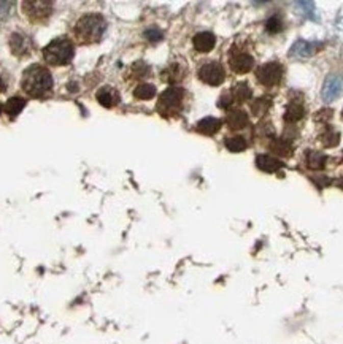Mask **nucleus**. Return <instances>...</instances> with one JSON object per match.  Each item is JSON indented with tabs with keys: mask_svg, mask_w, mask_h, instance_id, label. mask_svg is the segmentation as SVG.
I'll return each instance as SVG.
<instances>
[{
	"mask_svg": "<svg viewBox=\"0 0 343 344\" xmlns=\"http://www.w3.org/2000/svg\"><path fill=\"white\" fill-rule=\"evenodd\" d=\"M11 7H13L11 2H0V19H5L10 15Z\"/></svg>",
	"mask_w": 343,
	"mask_h": 344,
	"instance_id": "7c9ffc66",
	"label": "nucleus"
},
{
	"mask_svg": "<svg viewBox=\"0 0 343 344\" xmlns=\"http://www.w3.org/2000/svg\"><path fill=\"white\" fill-rule=\"evenodd\" d=\"M341 94H343V76L337 75V73L329 75L324 79L323 91H321L323 100L324 102H332V100L338 99Z\"/></svg>",
	"mask_w": 343,
	"mask_h": 344,
	"instance_id": "6e6552de",
	"label": "nucleus"
},
{
	"mask_svg": "<svg viewBox=\"0 0 343 344\" xmlns=\"http://www.w3.org/2000/svg\"><path fill=\"white\" fill-rule=\"evenodd\" d=\"M97 100L105 108H113L119 103V92L113 88H103L97 92Z\"/></svg>",
	"mask_w": 343,
	"mask_h": 344,
	"instance_id": "2eb2a0df",
	"label": "nucleus"
},
{
	"mask_svg": "<svg viewBox=\"0 0 343 344\" xmlns=\"http://www.w3.org/2000/svg\"><path fill=\"white\" fill-rule=\"evenodd\" d=\"M0 113H2V105H0Z\"/></svg>",
	"mask_w": 343,
	"mask_h": 344,
	"instance_id": "f704fd0d",
	"label": "nucleus"
},
{
	"mask_svg": "<svg viewBox=\"0 0 343 344\" xmlns=\"http://www.w3.org/2000/svg\"><path fill=\"white\" fill-rule=\"evenodd\" d=\"M73 43L68 38H56L48 43L43 49V58L51 65H67L73 59Z\"/></svg>",
	"mask_w": 343,
	"mask_h": 344,
	"instance_id": "7ed1b4c3",
	"label": "nucleus"
},
{
	"mask_svg": "<svg viewBox=\"0 0 343 344\" xmlns=\"http://www.w3.org/2000/svg\"><path fill=\"white\" fill-rule=\"evenodd\" d=\"M337 184H338V187H340V189H343V178H341V180H340Z\"/></svg>",
	"mask_w": 343,
	"mask_h": 344,
	"instance_id": "72a5a7b5",
	"label": "nucleus"
},
{
	"mask_svg": "<svg viewBox=\"0 0 343 344\" xmlns=\"http://www.w3.org/2000/svg\"><path fill=\"white\" fill-rule=\"evenodd\" d=\"M269 148H270V151H272L273 154H277L280 157H289V156H293V151H294L293 145L287 141L286 138L273 140Z\"/></svg>",
	"mask_w": 343,
	"mask_h": 344,
	"instance_id": "f3484780",
	"label": "nucleus"
},
{
	"mask_svg": "<svg viewBox=\"0 0 343 344\" xmlns=\"http://www.w3.org/2000/svg\"><path fill=\"white\" fill-rule=\"evenodd\" d=\"M4 88H5V86H4V79H2V78H0V92H2V91H4Z\"/></svg>",
	"mask_w": 343,
	"mask_h": 344,
	"instance_id": "473e14b6",
	"label": "nucleus"
},
{
	"mask_svg": "<svg viewBox=\"0 0 343 344\" xmlns=\"http://www.w3.org/2000/svg\"><path fill=\"white\" fill-rule=\"evenodd\" d=\"M327 157L321 153V151H307L305 153V165L310 170H323L326 165Z\"/></svg>",
	"mask_w": 343,
	"mask_h": 344,
	"instance_id": "dca6fc26",
	"label": "nucleus"
},
{
	"mask_svg": "<svg viewBox=\"0 0 343 344\" xmlns=\"http://www.w3.org/2000/svg\"><path fill=\"white\" fill-rule=\"evenodd\" d=\"M334 116V111L332 109H327V108H324V109H321V111L314 116V119L316 121H320V122H327L329 119H331Z\"/></svg>",
	"mask_w": 343,
	"mask_h": 344,
	"instance_id": "c85d7f7f",
	"label": "nucleus"
},
{
	"mask_svg": "<svg viewBox=\"0 0 343 344\" xmlns=\"http://www.w3.org/2000/svg\"><path fill=\"white\" fill-rule=\"evenodd\" d=\"M320 141L324 148H334L340 143V133L332 127H326L320 135Z\"/></svg>",
	"mask_w": 343,
	"mask_h": 344,
	"instance_id": "aec40b11",
	"label": "nucleus"
},
{
	"mask_svg": "<svg viewBox=\"0 0 343 344\" xmlns=\"http://www.w3.org/2000/svg\"><path fill=\"white\" fill-rule=\"evenodd\" d=\"M226 122L229 129L240 130L246 127V124H248V114H246L243 109H230L226 116Z\"/></svg>",
	"mask_w": 343,
	"mask_h": 344,
	"instance_id": "ddd939ff",
	"label": "nucleus"
},
{
	"mask_svg": "<svg viewBox=\"0 0 343 344\" xmlns=\"http://www.w3.org/2000/svg\"><path fill=\"white\" fill-rule=\"evenodd\" d=\"M10 48L15 56H27L32 51V38L25 34L15 32L10 37Z\"/></svg>",
	"mask_w": 343,
	"mask_h": 344,
	"instance_id": "1a4fd4ad",
	"label": "nucleus"
},
{
	"mask_svg": "<svg viewBox=\"0 0 343 344\" xmlns=\"http://www.w3.org/2000/svg\"><path fill=\"white\" fill-rule=\"evenodd\" d=\"M232 97H234V102L243 103L251 97V89L246 82H239V84L230 91Z\"/></svg>",
	"mask_w": 343,
	"mask_h": 344,
	"instance_id": "b1692460",
	"label": "nucleus"
},
{
	"mask_svg": "<svg viewBox=\"0 0 343 344\" xmlns=\"http://www.w3.org/2000/svg\"><path fill=\"white\" fill-rule=\"evenodd\" d=\"M105 27L107 24L103 16L91 13V15H85L83 18H80L75 25V34L81 43H95V41L102 38Z\"/></svg>",
	"mask_w": 343,
	"mask_h": 344,
	"instance_id": "f03ea898",
	"label": "nucleus"
},
{
	"mask_svg": "<svg viewBox=\"0 0 343 344\" xmlns=\"http://www.w3.org/2000/svg\"><path fill=\"white\" fill-rule=\"evenodd\" d=\"M145 37H146L149 41H159V40H162V32L157 31V29H148V31L145 32Z\"/></svg>",
	"mask_w": 343,
	"mask_h": 344,
	"instance_id": "c756f323",
	"label": "nucleus"
},
{
	"mask_svg": "<svg viewBox=\"0 0 343 344\" xmlns=\"http://www.w3.org/2000/svg\"><path fill=\"white\" fill-rule=\"evenodd\" d=\"M234 103V97H232V94H230V91H227V92H223L221 94V99H219V102H218V105L221 106V108H230V105Z\"/></svg>",
	"mask_w": 343,
	"mask_h": 344,
	"instance_id": "cd10ccee",
	"label": "nucleus"
},
{
	"mask_svg": "<svg viewBox=\"0 0 343 344\" xmlns=\"http://www.w3.org/2000/svg\"><path fill=\"white\" fill-rule=\"evenodd\" d=\"M25 106V100L22 97H11L7 103H5V113L10 116V118H16L21 111L22 108Z\"/></svg>",
	"mask_w": 343,
	"mask_h": 344,
	"instance_id": "5701e85b",
	"label": "nucleus"
},
{
	"mask_svg": "<svg viewBox=\"0 0 343 344\" xmlns=\"http://www.w3.org/2000/svg\"><path fill=\"white\" fill-rule=\"evenodd\" d=\"M193 43H194V48L199 52H210L215 48L216 37L212 32H199L193 38Z\"/></svg>",
	"mask_w": 343,
	"mask_h": 344,
	"instance_id": "f8f14e48",
	"label": "nucleus"
},
{
	"mask_svg": "<svg viewBox=\"0 0 343 344\" xmlns=\"http://www.w3.org/2000/svg\"><path fill=\"white\" fill-rule=\"evenodd\" d=\"M22 11L32 22L45 21L51 15L52 4L51 2H24Z\"/></svg>",
	"mask_w": 343,
	"mask_h": 344,
	"instance_id": "0eeeda50",
	"label": "nucleus"
},
{
	"mask_svg": "<svg viewBox=\"0 0 343 344\" xmlns=\"http://www.w3.org/2000/svg\"><path fill=\"white\" fill-rule=\"evenodd\" d=\"M183 97H184V91L181 88L172 86V88L166 89L162 92V95L159 97V102H157L159 113L162 116H173L175 113H178L181 109Z\"/></svg>",
	"mask_w": 343,
	"mask_h": 344,
	"instance_id": "20e7f679",
	"label": "nucleus"
},
{
	"mask_svg": "<svg viewBox=\"0 0 343 344\" xmlns=\"http://www.w3.org/2000/svg\"><path fill=\"white\" fill-rule=\"evenodd\" d=\"M226 148L230 151V153H242V151L246 149V141L243 140V136H229L224 141Z\"/></svg>",
	"mask_w": 343,
	"mask_h": 344,
	"instance_id": "a878e982",
	"label": "nucleus"
},
{
	"mask_svg": "<svg viewBox=\"0 0 343 344\" xmlns=\"http://www.w3.org/2000/svg\"><path fill=\"white\" fill-rule=\"evenodd\" d=\"M229 67L235 73H248L254 67V59L246 52H234L229 59Z\"/></svg>",
	"mask_w": 343,
	"mask_h": 344,
	"instance_id": "9d476101",
	"label": "nucleus"
},
{
	"mask_svg": "<svg viewBox=\"0 0 343 344\" xmlns=\"http://www.w3.org/2000/svg\"><path fill=\"white\" fill-rule=\"evenodd\" d=\"M199 78L210 86H219L226 78L224 68L218 62H207L199 68Z\"/></svg>",
	"mask_w": 343,
	"mask_h": 344,
	"instance_id": "423d86ee",
	"label": "nucleus"
},
{
	"mask_svg": "<svg viewBox=\"0 0 343 344\" xmlns=\"http://www.w3.org/2000/svg\"><path fill=\"white\" fill-rule=\"evenodd\" d=\"M256 165L259 170H262L266 173H273V171H278L280 168H283V162L269 156V154H259L256 157Z\"/></svg>",
	"mask_w": 343,
	"mask_h": 344,
	"instance_id": "4468645a",
	"label": "nucleus"
},
{
	"mask_svg": "<svg viewBox=\"0 0 343 344\" xmlns=\"http://www.w3.org/2000/svg\"><path fill=\"white\" fill-rule=\"evenodd\" d=\"M299 4H300L302 7H305V8H302V11H304L308 18H313V19H314V15H313L314 8H313V4H311V2H299Z\"/></svg>",
	"mask_w": 343,
	"mask_h": 344,
	"instance_id": "2f4dec72",
	"label": "nucleus"
},
{
	"mask_svg": "<svg viewBox=\"0 0 343 344\" xmlns=\"http://www.w3.org/2000/svg\"><path fill=\"white\" fill-rule=\"evenodd\" d=\"M197 132L203 135H213L221 129V121L216 118H203L197 122Z\"/></svg>",
	"mask_w": 343,
	"mask_h": 344,
	"instance_id": "a211bd4d",
	"label": "nucleus"
},
{
	"mask_svg": "<svg viewBox=\"0 0 343 344\" xmlns=\"http://www.w3.org/2000/svg\"><path fill=\"white\" fill-rule=\"evenodd\" d=\"M256 78L266 88L277 86L283 78V65L278 62H267L260 65L256 70Z\"/></svg>",
	"mask_w": 343,
	"mask_h": 344,
	"instance_id": "39448f33",
	"label": "nucleus"
},
{
	"mask_svg": "<svg viewBox=\"0 0 343 344\" xmlns=\"http://www.w3.org/2000/svg\"><path fill=\"white\" fill-rule=\"evenodd\" d=\"M270 106H272V99L269 97V95H262V97L256 99V100L251 103V111H253L254 116L262 118V116L267 114V111L270 109Z\"/></svg>",
	"mask_w": 343,
	"mask_h": 344,
	"instance_id": "6ab92c4d",
	"label": "nucleus"
},
{
	"mask_svg": "<svg viewBox=\"0 0 343 344\" xmlns=\"http://www.w3.org/2000/svg\"><path fill=\"white\" fill-rule=\"evenodd\" d=\"M281 27H283V22H281V19L278 16H272L267 21V24H266V29H267L269 34H277V32H280Z\"/></svg>",
	"mask_w": 343,
	"mask_h": 344,
	"instance_id": "bb28decb",
	"label": "nucleus"
},
{
	"mask_svg": "<svg viewBox=\"0 0 343 344\" xmlns=\"http://www.w3.org/2000/svg\"><path fill=\"white\" fill-rule=\"evenodd\" d=\"M321 48V43H313V41H305V40H299L293 45L289 54L297 59H307L310 56H313L314 52Z\"/></svg>",
	"mask_w": 343,
	"mask_h": 344,
	"instance_id": "9b49d317",
	"label": "nucleus"
},
{
	"mask_svg": "<svg viewBox=\"0 0 343 344\" xmlns=\"http://www.w3.org/2000/svg\"><path fill=\"white\" fill-rule=\"evenodd\" d=\"M305 116V109L302 105L299 103H289L286 108V113H284V121L286 122H297L300 121L302 118Z\"/></svg>",
	"mask_w": 343,
	"mask_h": 344,
	"instance_id": "4be33fe9",
	"label": "nucleus"
},
{
	"mask_svg": "<svg viewBox=\"0 0 343 344\" xmlns=\"http://www.w3.org/2000/svg\"><path fill=\"white\" fill-rule=\"evenodd\" d=\"M134 95L140 100H149L156 95V88L154 84H149V82H143V84H139L134 91Z\"/></svg>",
	"mask_w": 343,
	"mask_h": 344,
	"instance_id": "393cba45",
	"label": "nucleus"
},
{
	"mask_svg": "<svg viewBox=\"0 0 343 344\" xmlns=\"http://www.w3.org/2000/svg\"><path fill=\"white\" fill-rule=\"evenodd\" d=\"M341 118H343V111H341Z\"/></svg>",
	"mask_w": 343,
	"mask_h": 344,
	"instance_id": "c9c22d12",
	"label": "nucleus"
},
{
	"mask_svg": "<svg viewBox=\"0 0 343 344\" xmlns=\"http://www.w3.org/2000/svg\"><path fill=\"white\" fill-rule=\"evenodd\" d=\"M21 86L32 97H45L52 89V76L42 65H31L21 78Z\"/></svg>",
	"mask_w": 343,
	"mask_h": 344,
	"instance_id": "f257e3e1",
	"label": "nucleus"
},
{
	"mask_svg": "<svg viewBox=\"0 0 343 344\" xmlns=\"http://www.w3.org/2000/svg\"><path fill=\"white\" fill-rule=\"evenodd\" d=\"M184 76V68L180 64H172L169 65L162 73V79H166L169 82H176Z\"/></svg>",
	"mask_w": 343,
	"mask_h": 344,
	"instance_id": "412c9836",
	"label": "nucleus"
}]
</instances>
